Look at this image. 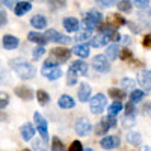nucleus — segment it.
I'll return each mask as SVG.
<instances>
[{
    "instance_id": "nucleus-1",
    "label": "nucleus",
    "mask_w": 151,
    "mask_h": 151,
    "mask_svg": "<svg viewBox=\"0 0 151 151\" xmlns=\"http://www.w3.org/2000/svg\"><path fill=\"white\" fill-rule=\"evenodd\" d=\"M9 67L18 74L20 79H24V80L33 79L36 76L35 67L30 64V62H27L26 59H23V58H15V59L9 60Z\"/></svg>"
},
{
    "instance_id": "nucleus-2",
    "label": "nucleus",
    "mask_w": 151,
    "mask_h": 151,
    "mask_svg": "<svg viewBox=\"0 0 151 151\" xmlns=\"http://www.w3.org/2000/svg\"><path fill=\"white\" fill-rule=\"evenodd\" d=\"M41 74L44 77H47L48 80H56L62 76V70L58 67V62L53 59H47L44 62V67L41 70Z\"/></svg>"
},
{
    "instance_id": "nucleus-3",
    "label": "nucleus",
    "mask_w": 151,
    "mask_h": 151,
    "mask_svg": "<svg viewBox=\"0 0 151 151\" xmlns=\"http://www.w3.org/2000/svg\"><path fill=\"white\" fill-rule=\"evenodd\" d=\"M101 20H103L101 12H98L97 9H91L83 18V29L86 32H91L101 23Z\"/></svg>"
},
{
    "instance_id": "nucleus-4",
    "label": "nucleus",
    "mask_w": 151,
    "mask_h": 151,
    "mask_svg": "<svg viewBox=\"0 0 151 151\" xmlns=\"http://www.w3.org/2000/svg\"><path fill=\"white\" fill-rule=\"evenodd\" d=\"M106 97L103 94H97L91 98V103H89V107H91V112L95 113V115H100L103 113L104 107H106Z\"/></svg>"
},
{
    "instance_id": "nucleus-5",
    "label": "nucleus",
    "mask_w": 151,
    "mask_h": 151,
    "mask_svg": "<svg viewBox=\"0 0 151 151\" xmlns=\"http://www.w3.org/2000/svg\"><path fill=\"white\" fill-rule=\"evenodd\" d=\"M33 121H35V125H36V130L40 132L42 141L45 142L48 139V130H47V121L44 119V116L41 115L40 112H35L33 113Z\"/></svg>"
},
{
    "instance_id": "nucleus-6",
    "label": "nucleus",
    "mask_w": 151,
    "mask_h": 151,
    "mask_svg": "<svg viewBox=\"0 0 151 151\" xmlns=\"http://www.w3.org/2000/svg\"><path fill=\"white\" fill-rule=\"evenodd\" d=\"M115 125H116V119H115V116H106L104 119H101V121L97 124L95 133H97V134H104V133L109 132V129L115 127Z\"/></svg>"
},
{
    "instance_id": "nucleus-7",
    "label": "nucleus",
    "mask_w": 151,
    "mask_h": 151,
    "mask_svg": "<svg viewBox=\"0 0 151 151\" xmlns=\"http://www.w3.org/2000/svg\"><path fill=\"white\" fill-rule=\"evenodd\" d=\"M71 56V52L68 48L65 47H55L52 50V59L56 60L58 64H64V62H67Z\"/></svg>"
},
{
    "instance_id": "nucleus-8",
    "label": "nucleus",
    "mask_w": 151,
    "mask_h": 151,
    "mask_svg": "<svg viewBox=\"0 0 151 151\" xmlns=\"http://www.w3.org/2000/svg\"><path fill=\"white\" fill-rule=\"evenodd\" d=\"M74 130H76V133H77L79 136H86V134H89V132L92 130V124L89 122V119L80 118V119L76 121Z\"/></svg>"
},
{
    "instance_id": "nucleus-9",
    "label": "nucleus",
    "mask_w": 151,
    "mask_h": 151,
    "mask_svg": "<svg viewBox=\"0 0 151 151\" xmlns=\"http://www.w3.org/2000/svg\"><path fill=\"white\" fill-rule=\"evenodd\" d=\"M92 65L98 73H107L110 70V64H109V60L104 55H97L92 59Z\"/></svg>"
},
{
    "instance_id": "nucleus-10",
    "label": "nucleus",
    "mask_w": 151,
    "mask_h": 151,
    "mask_svg": "<svg viewBox=\"0 0 151 151\" xmlns=\"http://www.w3.org/2000/svg\"><path fill=\"white\" fill-rule=\"evenodd\" d=\"M47 38V41H52V42H60V44H68L71 42V38L70 36H65V35H62L53 29H48L44 35Z\"/></svg>"
},
{
    "instance_id": "nucleus-11",
    "label": "nucleus",
    "mask_w": 151,
    "mask_h": 151,
    "mask_svg": "<svg viewBox=\"0 0 151 151\" xmlns=\"http://www.w3.org/2000/svg\"><path fill=\"white\" fill-rule=\"evenodd\" d=\"M125 23H127V21H125V18L121 14H112L110 17H107V26L112 27V29H115V30L118 27L124 26Z\"/></svg>"
},
{
    "instance_id": "nucleus-12",
    "label": "nucleus",
    "mask_w": 151,
    "mask_h": 151,
    "mask_svg": "<svg viewBox=\"0 0 151 151\" xmlns=\"http://www.w3.org/2000/svg\"><path fill=\"white\" fill-rule=\"evenodd\" d=\"M15 95L20 97L21 100H26V101H29V100L33 98V91L30 89L29 86L21 85V86H17V88H15Z\"/></svg>"
},
{
    "instance_id": "nucleus-13",
    "label": "nucleus",
    "mask_w": 151,
    "mask_h": 151,
    "mask_svg": "<svg viewBox=\"0 0 151 151\" xmlns=\"http://www.w3.org/2000/svg\"><path fill=\"white\" fill-rule=\"evenodd\" d=\"M137 82H139L145 89H151V71L150 70H142L137 74Z\"/></svg>"
},
{
    "instance_id": "nucleus-14",
    "label": "nucleus",
    "mask_w": 151,
    "mask_h": 151,
    "mask_svg": "<svg viewBox=\"0 0 151 151\" xmlns=\"http://www.w3.org/2000/svg\"><path fill=\"white\" fill-rule=\"evenodd\" d=\"M100 144H101L104 150H113L119 145V139H118V136H104L100 141Z\"/></svg>"
},
{
    "instance_id": "nucleus-15",
    "label": "nucleus",
    "mask_w": 151,
    "mask_h": 151,
    "mask_svg": "<svg viewBox=\"0 0 151 151\" xmlns=\"http://www.w3.org/2000/svg\"><path fill=\"white\" fill-rule=\"evenodd\" d=\"M2 42H3V47H5L6 50H15V48L18 47V44H20V40H18L17 36L5 35L3 40H2Z\"/></svg>"
},
{
    "instance_id": "nucleus-16",
    "label": "nucleus",
    "mask_w": 151,
    "mask_h": 151,
    "mask_svg": "<svg viewBox=\"0 0 151 151\" xmlns=\"http://www.w3.org/2000/svg\"><path fill=\"white\" fill-rule=\"evenodd\" d=\"M76 74H82V76H85L86 73H88V64L85 60H74L73 62V65L70 67Z\"/></svg>"
},
{
    "instance_id": "nucleus-17",
    "label": "nucleus",
    "mask_w": 151,
    "mask_h": 151,
    "mask_svg": "<svg viewBox=\"0 0 151 151\" xmlns=\"http://www.w3.org/2000/svg\"><path fill=\"white\" fill-rule=\"evenodd\" d=\"M89 97H91V86L88 83H82L79 88V100L82 103H85L89 100Z\"/></svg>"
},
{
    "instance_id": "nucleus-18",
    "label": "nucleus",
    "mask_w": 151,
    "mask_h": 151,
    "mask_svg": "<svg viewBox=\"0 0 151 151\" xmlns=\"http://www.w3.org/2000/svg\"><path fill=\"white\" fill-rule=\"evenodd\" d=\"M32 9V3L30 2H18L15 6H14V12L17 15H24Z\"/></svg>"
},
{
    "instance_id": "nucleus-19",
    "label": "nucleus",
    "mask_w": 151,
    "mask_h": 151,
    "mask_svg": "<svg viewBox=\"0 0 151 151\" xmlns=\"http://www.w3.org/2000/svg\"><path fill=\"white\" fill-rule=\"evenodd\" d=\"M109 42V36L104 35V33H98L97 36L92 38V41H91V45L95 47V48H100V47H103Z\"/></svg>"
},
{
    "instance_id": "nucleus-20",
    "label": "nucleus",
    "mask_w": 151,
    "mask_h": 151,
    "mask_svg": "<svg viewBox=\"0 0 151 151\" xmlns=\"http://www.w3.org/2000/svg\"><path fill=\"white\" fill-rule=\"evenodd\" d=\"M33 134H35V127H33L30 122H26L21 127V136H23V139L24 141H30L32 137H33Z\"/></svg>"
},
{
    "instance_id": "nucleus-21",
    "label": "nucleus",
    "mask_w": 151,
    "mask_h": 151,
    "mask_svg": "<svg viewBox=\"0 0 151 151\" xmlns=\"http://www.w3.org/2000/svg\"><path fill=\"white\" fill-rule=\"evenodd\" d=\"M27 38H29V41H32V42L38 44V47H42L44 44H47V42H48V41H47V38H45L44 35L36 33V32H30V33L27 35Z\"/></svg>"
},
{
    "instance_id": "nucleus-22",
    "label": "nucleus",
    "mask_w": 151,
    "mask_h": 151,
    "mask_svg": "<svg viewBox=\"0 0 151 151\" xmlns=\"http://www.w3.org/2000/svg\"><path fill=\"white\" fill-rule=\"evenodd\" d=\"M58 104H59V107H62V109H73V107L76 106V101H74L70 95H62V97H59V100H58Z\"/></svg>"
},
{
    "instance_id": "nucleus-23",
    "label": "nucleus",
    "mask_w": 151,
    "mask_h": 151,
    "mask_svg": "<svg viewBox=\"0 0 151 151\" xmlns=\"http://www.w3.org/2000/svg\"><path fill=\"white\" fill-rule=\"evenodd\" d=\"M64 27H65L68 32H77V30H79V21H77V18L67 17V18L64 20Z\"/></svg>"
},
{
    "instance_id": "nucleus-24",
    "label": "nucleus",
    "mask_w": 151,
    "mask_h": 151,
    "mask_svg": "<svg viewBox=\"0 0 151 151\" xmlns=\"http://www.w3.org/2000/svg\"><path fill=\"white\" fill-rule=\"evenodd\" d=\"M30 24L35 29H44L47 26V18L44 15H33L30 20Z\"/></svg>"
},
{
    "instance_id": "nucleus-25",
    "label": "nucleus",
    "mask_w": 151,
    "mask_h": 151,
    "mask_svg": "<svg viewBox=\"0 0 151 151\" xmlns=\"http://www.w3.org/2000/svg\"><path fill=\"white\" fill-rule=\"evenodd\" d=\"M107 59H110V60H115L118 56H119V47L116 45V44H112V45H109L107 48H106V55H104Z\"/></svg>"
},
{
    "instance_id": "nucleus-26",
    "label": "nucleus",
    "mask_w": 151,
    "mask_h": 151,
    "mask_svg": "<svg viewBox=\"0 0 151 151\" xmlns=\"http://www.w3.org/2000/svg\"><path fill=\"white\" fill-rule=\"evenodd\" d=\"M73 53L77 55L79 58H88L89 56V47L86 44H80V45H76L73 48Z\"/></svg>"
},
{
    "instance_id": "nucleus-27",
    "label": "nucleus",
    "mask_w": 151,
    "mask_h": 151,
    "mask_svg": "<svg viewBox=\"0 0 151 151\" xmlns=\"http://www.w3.org/2000/svg\"><path fill=\"white\" fill-rule=\"evenodd\" d=\"M127 142L130 144V145H139L141 142H142V136H141V133H137V132H130L129 134H127Z\"/></svg>"
},
{
    "instance_id": "nucleus-28",
    "label": "nucleus",
    "mask_w": 151,
    "mask_h": 151,
    "mask_svg": "<svg viewBox=\"0 0 151 151\" xmlns=\"http://www.w3.org/2000/svg\"><path fill=\"white\" fill-rule=\"evenodd\" d=\"M109 95L115 100V101H121V100L125 98V92L122 89H118V88H110V89H109Z\"/></svg>"
},
{
    "instance_id": "nucleus-29",
    "label": "nucleus",
    "mask_w": 151,
    "mask_h": 151,
    "mask_svg": "<svg viewBox=\"0 0 151 151\" xmlns=\"http://www.w3.org/2000/svg\"><path fill=\"white\" fill-rule=\"evenodd\" d=\"M145 97V91H141V89H133L132 94H130V103H137Z\"/></svg>"
},
{
    "instance_id": "nucleus-30",
    "label": "nucleus",
    "mask_w": 151,
    "mask_h": 151,
    "mask_svg": "<svg viewBox=\"0 0 151 151\" xmlns=\"http://www.w3.org/2000/svg\"><path fill=\"white\" fill-rule=\"evenodd\" d=\"M36 98H38V103H40L41 106H44V104H47L50 101V95L45 91H42V89L36 91Z\"/></svg>"
},
{
    "instance_id": "nucleus-31",
    "label": "nucleus",
    "mask_w": 151,
    "mask_h": 151,
    "mask_svg": "<svg viewBox=\"0 0 151 151\" xmlns=\"http://www.w3.org/2000/svg\"><path fill=\"white\" fill-rule=\"evenodd\" d=\"M121 109H122L121 101H115V103H112V104L109 106V116H115V115H118V113L121 112Z\"/></svg>"
},
{
    "instance_id": "nucleus-32",
    "label": "nucleus",
    "mask_w": 151,
    "mask_h": 151,
    "mask_svg": "<svg viewBox=\"0 0 151 151\" xmlns=\"http://www.w3.org/2000/svg\"><path fill=\"white\" fill-rule=\"evenodd\" d=\"M8 83H9V74L3 67V64L0 62V85H8Z\"/></svg>"
},
{
    "instance_id": "nucleus-33",
    "label": "nucleus",
    "mask_w": 151,
    "mask_h": 151,
    "mask_svg": "<svg viewBox=\"0 0 151 151\" xmlns=\"http://www.w3.org/2000/svg\"><path fill=\"white\" fill-rule=\"evenodd\" d=\"M52 151H65L64 142H62L59 137H56V136L52 139Z\"/></svg>"
},
{
    "instance_id": "nucleus-34",
    "label": "nucleus",
    "mask_w": 151,
    "mask_h": 151,
    "mask_svg": "<svg viewBox=\"0 0 151 151\" xmlns=\"http://www.w3.org/2000/svg\"><path fill=\"white\" fill-rule=\"evenodd\" d=\"M77 83V74H76L71 68L68 70V74H67V85H70V86H73V85H76Z\"/></svg>"
},
{
    "instance_id": "nucleus-35",
    "label": "nucleus",
    "mask_w": 151,
    "mask_h": 151,
    "mask_svg": "<svg viewBox=\"0 0 151 151\" xmlns=\"http://www.w3.org/2000/svg\"><path fill=\"white\" fill-rule=\"evenodd\" d=\"M132 6H133V3L132 2H127V0H122V2L118 3V9L121 12H130L132 11Z\"/></svg>"
},
{
    "instance_id": "nucleus-36",
    "label": "nucleus",
    "mask_w": 151,
    "mask_h": 151,
    "mask_svg": "<svg viewBox=\"0 0 151 151\" xmlns=\"http://www.w3.org/2000/svg\"><path fill=\"white\" fill-rule=\"evenodd\" d=\"M121 86L124 88V89H132V91H133V88H134V80L130 79V77H125V79H122Z\"/></svg>"
},
{
    "instance_id": "nucleus-37",
    "label": "nucleus",
    "mask_w": 151,
    "mask_h": 151,
    "mask_svg": "<svg viewBox=\"0 0 151 151\" xmlns=\"http://www.w3.org/2000/svg\"><path fill=\"white\" fill-rule=\"evenodd\" d=\"M9 104V95L6 92H0V109H3Z\"/></svg>"
},
{
    "instance_id": "nucleus-38",
    "label": "nucleus",
    "mask_w": 151,
    "mask_h": 151,
    "mask_svg": "<svg viewBox=\"0 0 151 151\" xmlns=\"http://www.w3.org/2000/svg\"><path fill=\"white\" fill-rule=\"evenodd\" d=\"M44 53H45L44 47H35V48H33V52H32V55H33V59H35V60H38V59H40Z\"/></svg>"
},
{
    "instance_id": "nucleus-39",
    "label": "nucleus",
    "mask_w": 151,
    "mask_h": 151,
    "mask_svg": "<svg viewBox=\"0 0 151 151\" xmlns=\"http://www.w3.org/2000/svg\"><path fill=\"white\" fill-rule=\"evenodd\" d=\"M133 124H134V115H125V118L122 119L124 127H132Z\"/></svg>"
},
{
    "instance_id": "nucleus-40",
    "label": "nucleus",
    "mask_w": 151,
    "mask_h": 151,
    "mask_svg": "<svg viewBox=\"0 0 151 151\" xmlns=\"http://www.w3.org/2000/svg\"><path fill=\"white\" fill-rule=\"evenodd\" d=\"M119 55H121V59H122V60H129V59H132V56H133V53L130 52L129 48H122Z\"/></svg>"
},
{
    "instance_id": "nucleus-41",
    "label": "nucleus",
    "mask_w": 151,
    "mask_h": 151,
    "mask_svg": "<svg viewBox=\"0 0 151 151\" xmlns=\"http://www.w3.org/2000/svg\"><path fill=\"white\" fill-rule=\"evenodd\" d=\"M33 150H36V151H45V145H44V141L41 139H36L35 142H33Z\"/></svg>"
},
{
    "instance_id": "nucleus-42",
    "label": "nucleus",
    "mask_w": 151,
    "mask_h": 151,
    "mask_svg": "<svg viewBox=\"0 0 151 151\" xmlns=\"http://www.w3.org/2000/svg\"><path fill=\"white\" fill-rule=\"evenodd\" d=\"M68 151H83V147L80 144V141H74L71 145H70V150Z\"/></svg>"
},
{
    "instance_id": "nucleus-43",
    "label": "nucleus",
    "mask_w": 151,
    "mask_h": 151,
    "mask_svg": "<svg viewBox=\"0 0 151 151\" xmlns=\"http://www.w3.org/2000/svg\"><path fill=\"white\" fill-rule=\"evenodd\" d=\"M89 35H91V32H82V33H79L77 36H76V41H77V42L85 41V40H88V38H89Z\"/></svg>"
},
{
    "instance_id": "nucleus-44",
    "label": "nucleus",
    "mask_w": 151,
    "mask_h": 151,
    "mask_svg": "<svg viewBox=\"0 0 151 151\" xmlns=\"http://www.w3.org/2000/svg\"><path fill=\"white\" fill-rule=\"evenodd\" d=\"M125 115H134V104L129 103L127 107H125Z\"/></svg>"
},
{
    "instance_id": "nucleus-45",
    "label": "nucleus",
    "mask_w": 151,
    "mask_h": 151,
    "mask_svg": "<svg viewBox=\"0 0 151 151\" xmlns=\"http://www.w3.org/2000/svg\"><path fill=\"white\" fill-rule=\"evenodd\" d=\"M6 21H8V17H6V12H3V11H0V27H2V26H5V24H6Z\"/></svg>"
},
{
    "instance_id": "nucleus-46",
    "label": "nucleus",
    "mask_w": 151,
    "mask_h": 151,
    "mask_svg": "<svg viewBox=\"0 0 151 151\" xmlns=\"http://www.w3.org/2000/svg\"><path fill=\"white\" fill-rule=\"evenodd\" d=\"M134 5H137L141 9H147L148 8V2H147V0H136Z\"/></svg>"
},
{
    "instance_id": "nucleus-47",
    "label": "nucleus",
    "mask_w": 151,
    "mask_h": 151,
    "mask_svg": "<svg viewBox=\"0 0 151 151\" xmlns=\"http://www.w3.org/2000/svg\"><path fill=\"white\" fill-rule=\"evenodd\" d=\"M142 45H144V47H151V33L145 35L144 41H142Z\"/></svg>"
},
{
    "instance_id": "nucleus-48",
    "label": "nucleus",
    "mask_w": 151,
    "mask_h": 151,
    "mask_svg": "<svg viewBox=\"0 0 151 151\" xmlns=\"http://www.w3.org/2000/svg\"><path fill=\"white\" fill-rule=\"evenodd\" d=\"M98 3H100V5H103V6H106V8H109V6H112V5H113L112 0H109V2H107V0H100Z\"/></svg>"
},
{
    "instance_id": "nucleus-49",
    "label": "nucleus",
    "mask_w": 151,
    "mask_h": 151,
    "mask_svg": "<svg viewBox=\"0 0 151 151\" xmlns=\"http://www.w3.org/2000/svg\"><path fill=\"white\" fill-rule=\"evenodd\" d=\"M130 29H132L134 33H139V27H137L136 24H133V23H130Z\"/></svg>"
},
{
    "instance_id": "nucleus-50",
    "label": "nucleus",
    "mask_w": 151,
    "mask_h": 151,
    "mask_svg": "<svg viewBox=\"0 0 151 151\" xmlns=\"http://www.w3.org/2000/svg\"><path fill=\"white\" fill-rule=\"evenodd\" d=\"M121 40L124 41V44H130V38H129V36H122Z\"/></svg>"
},
{
    "instance_id": "nucleus-51",
    "label": "nucleus",
    "mask_w": 151,
    "mask_h": 151,
    "mask_svg": "<svg viewBox=\"0 0 151 151\" xmlns=\"http://www.w3.org/2000/svg\"><path fill=\"white\" fill-rule=\"evenodd\" d=\"M3 3H5V5L8 6V8H11V9H12V8H14V5H12V2H8V0H5V2H3Z\"/></svg>"
},
{
    "instance_id": "nucleus-52",
    "label": "nucleus",
    "mask_w": 151,
    "mask_h": 151,
    "mask_svg": "<svg viewBox=\"0 0 151 151\" xmlns=\"http://www.w3.org/2000/svg\"><path fill=\"white\" fill-rule=\"evenodd\" d=\"M6 119V115H5V113H2V112H0V121H5Z\"/></svg>"
},
{
    "instance_id": "nucleus-53",
    "label": "nucleus",
    "mask_w": 151,
    "mask_h": 151,
    "mask_svg": "<svg viewBox=\"0 0 151 151\" xmlns=\"http://www.w3.org/2000/svg\"><path fill=\"white\" fill-rule=\"evenodd\" d=\"M141 151H151V148H150V147H145V148H142Z\"/></svg>"
},
{
    "instance_id": "nucleus-54",
    "label": "nucleus",
    "mask_w": 151,
    "mask_h": 151,
    "mask_svg": "<svg viewBox=\"0 0 151 151\" xmlns=\"http://www.w3.org/2000/svg\"><path fill=\"white\" fill-rule=\"evenodd\" d=\"M83 151H94V150H92V148H85Z\"/></svg>"
},
{
    "instance_id": "nucleus-55",
    "label": "nucleus",
    "mask_w": 151,
    "mask_h": 151,
    "mask_svg": "<svg viewBox=\"0 0 151 151\" xmlns=\"http://www.w3.org/2000/svg\"><path fill=\"white\" fill-rule=\"evenodd\" d=\"M23 151H30V150H27V148H26V150H23Z\"/></svg>"
}]
</instances>
